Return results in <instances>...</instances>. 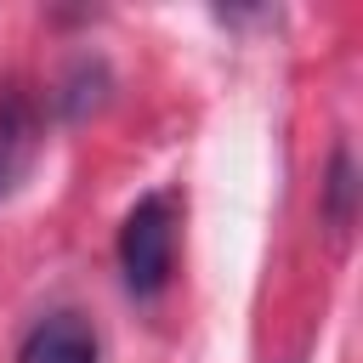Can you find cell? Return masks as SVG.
Returning a JSON list of instances; mask_svg holds the SVG:
<instances>
[{
	"mask_svg": "<svg viewBox=\"0 0 363 363\" xmlns=\"http://www.w3.org/2000/svg\"><path fill=\"white\" fill-rule=\"evenodd\" d=\"M119 272H125V289L136 301L164 295V284L176 272V199L164 187L142 193L125 210V221H119Z\"/></svg>",
	"mask_w": 363,
	"mask_h": 363,
	"instance_id": "1",
	"label": "cell"
},
{
	"mask_svg": "<svg viewBox=\"0 0 363 363\" xmlns=\"http://www.w3.org/2000/svg\"><path fill=\"white\" fill-rule=\"evenodd\" d=\"M357 216V164H352V147L340 142L329 153V170H323V221L335 233H346Z\"/></svg>",
	"mask_w": 363,
	"mask_h": 363,
	"instance_id": "5",
	"label": "cell"
},
{
	"mask_svg": "<svg viewBox=\"0 0 363 363\" xmlns=\"http://www.w3.org/2000/svg\"><path fill=\"white\" fill-rule=\"evenodd\" d=\"M40 102L17 85V79H6L0 85V204L28 182V170H34V159H40Z\"/></svg>",
	"mask_w": 363,
	"mask_h": 363,
	"instance_id": "2",
	"label": "cell"
},
{
	"mask_svg": "<svg viewBox=\"0 0 363 363\" xmlns=\"http://www.w3.org/2000/svg\"><path fill=\"white\" fill-rule=\"evenodd\" d=\"M108 85H113V79H108V62H102V57H79V62L62 74V85L51 91V102H57L62 119H85L91 108L108 102Z\"/></svg>",
	"mask_w": 363,
	"mask_h": 363,
	"instance_id": "4",
	"label": "cell"
},
{
	"mask_svg": "<svg viewBox=\"0 0 363 363\" xmlns=\"http://www.w3.org/2000/svg\"><path fill=\"white\" fill-rule=\"evenodd\" d=\"M17 363H102V340H96V323L74 306H57L45 312L23 346H17Z\"/></svg>",
	"mask_w": 363,
	"mask_h": 363,
	"instance_id": "3",
	"label": "cell"
}]
</instances>
